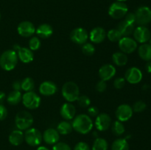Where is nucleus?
Instances as JSON below:
<instances>
[{"instance_id": "obj_1", "label": "nucleus", "mask_w": 151, "mask_h": 150, "mask_svg": "<svg viewBox=\"0 0 151 150\" xmlns=\"http://www.w3.org/2000/svg\"><path fill=\"white\" fill-rule=\"evenodd\" d=\"M72 124L73 129L82 135H86L91 132L94 126L91 118L86 114H80L75 116Z\"/></svg>"}, {"instance_id": "obj_2", "label": "nucleus", "mask_w": 151, "mask_h": 150, "mask_svg": "<svg viewBox=\"0 0 151 150\" xmlns=\"http://www.w3.org/2000/svg\"><path fill=\"white\" fill-rule=\"evenodd\" d=\"M18 60L16 51L13 49L6 50L0 55V66L4 71H10L17 66Z\"/></svg>"}, {"instance_id": "obj_3", "label": "nucleus", "mask_w": 151, "mask_h": 150, "mask_svg": "<svg viewBox=\"0 0 151 150\" xmlns=\"http://www.w3.org/2000/svg\"><path fill=\"white\" fill-rule=\"evenodd\" d=\"M62 96L68 102L77 101L80 96V89L78 85L72 81H69L63 84L61 90Z\"/></svg>"}, {"instance_id": "obj_4", "label": "nucleus", "mask_w": 151, "mask_h": 150, "mask_svg": "<svg viewBox=\"0 0 151 150\" xmlns=\"http://www.w3.org/2000/svg\"><path fill=\"white\" fill-rule=\"evenodd\" d=\"M34 119L32 115L26 110H21L15 117V124L18 129L27 130L32 126Z\"/></svg>"}, {"instance_id": "obj_5", "label": "nucleus", "mask_w": 151, "mask_h": 150, "mask_svg": "<svg viewBox=\"0 0 151 150\" xmlns=\"http://www.w3.org/2000/svg\"><path fill=\"white\" fill-rule=\"evenodd\" d=\"M128 13V7L123 1H115L109 8V15L114 19H122Z\"/></svg>"}, {"instance_id": "obj_6", "label": "nucleus", "mask_w": 151, "mask_h": 150, "mask_svg": "<svg viewBox=\"0 0 151 150\" xmlns=\"http://www.w3.org/2000/svg\"><path fill=\"white\" fill-rule=\"evenodd\" d=\"M22 103L28 110H35L41 104V97L33 91L25 92L22 95Z\"/></svg>"}, {"instance_id": "obj_7", "label": "nucleus", "mask_w": 151, "mask_h": 150, "mask_svg": "<svg viewBox=\"0 0 151 150\" xmlns=\"http://www.w3.org/2000/svg\"><path fill=\"white\" fill-rule=\"evenodd\" d=\"M134 13L136 23L139 26H146L151 22V9L147 6H141Z\"/></svg>"}, {"instance_id": "obj_8", "label": "nucleus", "mask_w": 151, "mask_h": 150, "mask_svg": "<svg viewBox=\"0 0 151 150\" xmlns=\"http://www.w3.org/2000/svg\"><path fill=\"white\" fill-rule=\"evenodd\" d=\"M43 140L42 134L36 128H29L24 133V141L30 146H38Z\"/></svg>"}, {"instance_id": "obj_9", "label": "nucleus", "mask_w": 151, "mask_h": 150, "mask_svg": "<svg viewBox=\"0 0 151 150\" xmlns=\"http://www.w3.org/2000/svg\"><path fill=\"white\" fill-rule=\"evenodd\" d=\"M119 49L125 54H131L138 47L137 42L132 38L130 37H122L118 42Z\"/></svg>"}, {"instance_id": "obj_10", "label": "nucleus", "mask_w": 151, "mask_h": 150, "mask_svg": "<svg viewBox=\"0 0 151 150\" xmlns=\"http://www.w3.org/2000/svg\"><path fill=\"white\" fill-rule=\"evenodd\" d=\"M13 50L16 51L18 58L24 63H29L33 60L34 54L32 50L27 47H22L19 44L13 46Z\"/></svg>"}, {"instance_id": "obj_11", "label": "nucleus", "mask_w": 151, "mask_h": 150, "mask_svg": "<svg viewBox=\"0 0 151 150\" xmlns=\"http://www.w3.org/2000/svg\"><path fill=\"white\" fill-rule=\"evenodd\" d=\"M70 39L78 45H83L88 39V33L84 28L77 27L71 32Z\"/></svg>"}, {"instance_id": "obj_12", "label": "nucleus", "mask_w": 151, "mask_h": 150, "mask_svg": "<svg viewBox=\"0 0 151 150\" xmlns=\"http://www.w3.org/2000/svg\"><path fill=\"white\" fill-rule=\"evenodd\" d=\"M133 35H134V40L137 43H139L142 44L148 42L151 38L150 31L145 26H137V28L134 29Z\"/></svg>"}, {"instance_id": "obj_13", "label": "nucleus", "mask_w": 151, "mask_h": 150, "mask_svg": "<svg viewBox=\"0 0 151 150\" xmlns=\"http://www.w3.org/2000/svg\"><path fill=\"white\" fill-rule=\"evenodd\" d=\"M111 118L107 113H100L96 117L94 125L97 130L104 132L108 130L111 125Z\"/></svg>"}, {"instance_id": "obj_14", "label": "nucleus", "mask_w": 151, "mask_h": 150, "mask_svg": "<svg viewBox=\"0 0 151 150\" xmlns=\"http://www.w3.org/2000/svg\"><path fill=\"white\" fill-rule=\"evenodd\" d=\"M133 113H134V111L131 106L128 104H122L118 106L116 108V117L119 121H127L132 117Z\"/></svg>"}, {"instance_id": "obj_15", "label": "nucleus", "mask_w": 151, "mask_h": 150, "mask_svg": "<svg viewBox=\"0 0 151 150\" xmlns=\"http://www.w3.org/2000/svg\"><path fill=\"white\" fill-rule=\"evenodd\" d=\"M35 26L32 22L29 21H22L17 27V32L19 35L24 38H29L33 35L35 32Z\"/></svg>"}, {"instance_id": "obj_16", "label": "nucleus", "mask_w": 151, "mask_h": 150, "mask_svg": "<svg viewBox=\"0 0 151 150\" xmlns=\"http://www.w3.org/2000/svg\"><path fill=\"white\" fill-rule=\"evenodd\" d=\"M142 73L137 67H131L128 69L125 73V81L131 84H138L142 79Z\"/></svg>"}, {"instance_id": "obj_17", "label": "nucleus", "mask_w": 151, "mask_h": 150, "mask_svg": "<svg viewBox=\"0 0 151 150\" xmlns=\"http://www.w3.org/2000/svg\"><path fill=\"white\" fill-rule=\"evenodd\" d=\"M116 68L111 64H105L99 69V76L103 81H109L116 74Z\"/></svg>"}, {"instance_id": "obj_18", "label": "nucleus", "mask_w": 151, "mask_h": 150, "mask_svg": "<svg viewBox=\"0 0 151 150\" xmlns=\"http://www.w3.org/2000/svg\"><path fill=\"white\" fill-rule=\"evenodd\" d=\"M42 137L46 144L49 145H55L60 139V134L57 129L54 128H49L44 131L42 134Z\"/></svg>"}, {"instance_id": "obj_19", "label": "nucleus", "mask_w": 151, "mask_h": 150, "mask_svg": "<svg viewBox=\"0 0 151 150\" xmlns=\"http://www.w3.org/2000/svg\"><path fill=\"white\" fill-rule=\"evenodd\" d=\"M106 34L107 33L104 28L101 26H97L91 29L90 33L88 34V38L90 41L94 44H100L106 39Z\"/></svg>"}, {"instance_id": "obj_20", "label": "nucleus", "mask_w": 151, "mask_h": 150, "mask_svg": "<svg viewBox=\"0 0 151 150\" xmlns=\"http://www.w3.org/2000/svg\"><path fill=\"white\" fill-rule=\"evenodd\" d=\"M60 114L63 119L66 121H70L75 117L76 108L72 103H64L62 104L61 107H60Z\"/></svg>"}, {"instance_id": "obj_21", "label": "nucleus", "mask_w": 151, "mask_h": 150, "mask_svg": "<svg viewBox=\"0 0 151 150\" xmlns=\"http://www.w3.org/2000/svg\"><path fill=\"white\" fill-rule=\"evenodd\" d=\"M58 91V87L55 82L52 81H44L40 85L39 92L41 95L46 96H50L54 94Z\"/></svg>"}, {"instance_id": "obj_22", "label": "nucleus", "mask_w": 151, "mask_h": 150, "mask_svg": "<svg viewBox=\"0 0 151 150\" xmlns=\"http://www.w3.org/2000/svg\"><path fill=\"white\" fill-rule=\"evenodd\" d=\"M116 29L119 31L122 37H129L132 35L135 29V24L127 21L125 19H122L117 25Z\"/></svg>"}, {"instance_id": "obj_23", "label": "nucleus", "mask_w": 151, "mask_h": 150, "mask_svg": "<svg viewBox=\"0 0 151 150\" xmlns=\"http://www.w3.org/2000/svg\"><path fill=\"white\" fill-rule=\"evenodd\" d=\"M35 32L38 37L46 39L52 36L53 34V28L48 24H42L36 28Z\"/></svg>"}, {"instance_id": "obj_24", "label": "nucleus", "mask_w": 151, "mask_h": 150, "mask_svg": "<svg viewBox=\"0 0 151 150\" xmlns=\"http://www.w3.org/2000/svg\"><path fill=\"white\" fill-rule=\"evenodd\" d=\"M8 140L10 144L17 146L21 145L24 141V134L20 129H16L11 132V133L9 135Z\"/></svg>"}, {"instance_id": "obj_25", "label": "nucleus", "mask_w": 151, "mask_h": 150, "mask_svg": "<svg viewBox=\"0 0 151 150\" xmlns=\"http://www.w3.org/2000/svg\"><path fill=\"white\" fill-rule=\"evenodd\" d=\"M138 54L140 58L145 61L151 60V45L149 44H142L138 48Z\"/></svg>"}, {"instance_id": "obj_26", "label": "nucleus", "mask_w": 151, "mask_h": 150, "mask_svg": "<svg viewBox=\"0 0 151 150\" xmlns=\"http://www.w3.org/2000/svg\"><path fill=\"white\" fill-rule=\"evenodd\" d=\"M112 60L114 63L118 66H124L128 61V56L122 51H116L112 55Z\"/></svg>"}, {"instance_id": "obj_27", "label": "nucleus", "mask_w": 151, "mask_h": 150, "mask_svg": "<svg viewBox=\"0 0 151 150\" xmlns=\"http://www.w3.org/2000/svg\"><path fill=\"white\" fill-rule=\"evenodd\" d=\"M56 129H57L60 135H69L72 132L73 127H72V123H70L69 121L65 120L62 121L58 124Z\"/></svg>"}, {"instance_id": "obj_28", "label": "nucleus", "mask_w": 151, "mask_h": 150, "mask_svg": "<svg viewBox=\"0 0 151 150\" xmlns=\"http://www.w3.org/2000/svg\"><path fill=\"white\" fill-rule=\"evenodd\" d=\"M22 94L21 91H14L9 93L8 96L7 97V101L8 104L11 105H17L18 104L22 101Z\"/></svg>"}, {"instance_id": "obj_29", "label": "nucleus", "mask_w": 151, "mask_h": 150, "mask_svg": "<svg viewBox=\"0 0 151 150\" xmlns=\"http://www.w3.org/2000/svg\"><path fill=\"white\" fill-rule=\"evenodd\" d=\"M111 150H129V144L125 138H118L112 144Z\"/></svg>"}, {"instance_id": "obj_30", "label": "nucleus", "mask_w": 151, "mask_h": 150, "mask_svg": "<svg viewBox=\"0 0 151 150\" xmlns=\"http://www.w3.org/2000/svg\"><path fill=\"white\" fill-rule=\"evenodd\" d=\"M111 126L112 132L116 136H120V135H123L125 131V126L122 124V122L119 121L118 120L115 121L113 123H111Z\"/></svg>"}, {"instance_id": "obj_31", "label": "nucleus", "mask_w": 151, "mask_h": 150, "mask_svg": "<svg viewBox=\"0 0 151 150\" xmlns=\"http://www.w3.org/2000/svg\"><path fill=\"white\" fill-rule=\"evenodd\" d=\"M109 144L107 141L103 138H97L94 140L92 146V150H108Z\"/></svg>"}, {"instance_id": "obj_32", "label": "nucleus", "mask_w": 151, "mask_h": 150, "mask_svg": "<svg viewBox=\"0 0 151 150\" xmlns=\"http://www.w3.org/2000/svg\"><path fill=\"white\" fill-rule=\"evenodd\" d=\"M35 88V82L32 78L26 77L22 81V90L25 92L32 91Z\"/></svg>"}, {"instance_id": "obj_33", "label": "nucleus", "mask_w": 151, "mask_h": 150, "mask_svg": "<svg viewBox=\"0 0 151 150\" xmlns=\"http://www.w3.org/2000/svg\"><path fill=\"white\" fill-rule=\"evenodd\" d=\"M106 36L111 42H119V40L122 38V35L117 29H110L106 34Z\"/></svg>"}, {"instance_id": "obj_34", "label": "nucleus", "mask_w": 151, "mask_h": 150, "mask_svg": "<svg viewBox=\"0 0 151 150\" xmlns=\"http://www.w3.org/2000/svg\"><path fill=\"white\" fill-rule=\"evenodd\" d=\"M29 49L32 51H37L40 49L41 45V42L38 37H32L29 41Z\"/></svg>"}, {"instance_id": "obj_35", "label": "nucleus", "mask_w": 151, "mask_h": 150, "mask_svg": "<svg viewBox=\"0 0 151 150\" xmlns=\"http://www.w3.org/2000/svg\"><path fill=\"white\" fill-rule=\"evenodd\" d=\"M81 49H82L83 53L86 56H91L95 52V47L91 43L86 42V44H84L83 45H82Z\"/></svg>"}, {"instance_id": "obj_36", "label": "nucleus", "mask_w": 151, "mask_h": 150, "mask_svg": "<svg viewBox=\"0 0 151 150\" xmlns=\"http://www.w3.org/2000/svg\"><path fill=\"white\" fill-rule=\"evenodd\" d=\"M77 101H78V104L82 107H88L91 104V100H90L89 97L86 95L79 96Z\"/></svg>"}, {"instance_id": "obj_37", "label": "nucleus", "mask_w": 151, "mask_h": 150, "mask_svg": "<svg viewBox=\"0 0 151 150\" xmlns=\"http://www.w3.org/2000/svg\"><path fill=\"white\" fill-rule=\"evenodd\" d=\"M146 107H147V105L145 102L143 101H137L134 104L132 109L133 111L136 113H142L145 110Z\"/></svg>"}, {"instance_id": "obj_38", "label": "nucleus", "mask_w": 151, "mask_h": 150, "mask_svg": "<svg viewBox=\"0 0 151 150\" xmlns=\"http://www.w3.org/2000/svg\"><path fill=\"white\" fill-rule=\"evenodd\" d=\"M52 150H72V149L66 143L58 142L53 146Z\"/></svg>"}, {"instance_id": "obj_39", "label": "nucleus", "mask_w": 151, "mask_h": 150, "mask_svg": "<svg viewBox=\"0 0 151 150\" xmlns=\"http://www.w3.org/2000/svg\"><path fill=\"white\" fill-rule=\"evenodd\" d=\"M125 79L124 77H117L114 81V86L116 89H122L125 85Z\"/></svg>"}, {"instance_id": "obj_40", "label": "nucleus", "mask_w": 151, "mask_h": 150, "mask_svg": "<svg viewBox=\"0 0 151 150\" xmlns=\"http://www.w3.org/2000/svg\"><path fill=\"white\" fill-rule=\"evenodd\" d=\"M106 88H107V84H106V81L100 79L96 85V90L99 93H103L104 91H106Z\"/></svg>"}, {"instance_id": "obj_41", "label": "nucleus", "mask_w": 151, "mask_h": 150, "mask_svg": "<svg viewBox=\"0 0 151 150\" xmlns=\"http://www.w3.org/2000/svg\"><path fill=\"white\" fill-rule=\"evenodd\" d=\"M74 150H91V149L86 142H79L75 145Z\"/></svg>"}, {"instance_id": "obj_42", "label": "nucleus", "mask_w": 151, "mask_h": 150, "mask_svg": "<svg viewBox=\"0 0 151 150\" xmlns=\"http://www.w3.org/2000/svg\"><path fill=\"white\" fill-rule=\"evenodd\" d=\"M88 113L90 117H97L99 113V109L96 106H91L88 109Z\"/></svg>"}, {"instance_id": "obj_43", "label": "nucleus", "mask_w": 151, "mask_h": 150, "mask_svg": "<svg viewBox=\"0 0 151 150\" xmlns=\"http://www.w3.org/2000/svg\"><path fill=\"white\" fill-rule=\"evenodd\" d=\"M124 19L127 21L130 22V23H132L135 24H136V16L135 13H128L124 17Z\"/></svg>"}, {"instance_id": "obj_44", "label": "nucleus", "mask_w": 151, "mask_h": 150, "mask_svg": "<svg viewBox=\"0 0 151 150\" xmlns=\"http://www.w3.org/2000/svg\"><path fill=\"white\" fill-rule=\"evenodd\" d=\"M7 110L3 104H0V121H3L7 118Z\"/></svg>"}, {"instance_id": "obj_45", "label": "nucleus", "mask_w": 151, "mask_h": 150, "mask_svg": "<svg viewBox=\"0 0 151 150\" xmlns=\"http://www.w3.org/2000/svg\"><path fill=\"white\" fill-rule=\"evenodd\" d=\"M13 88L14 91H19L22 90V81L16 80L13 83Z\"/></svg>"}, {"instance_id": "obj_46", "label": "nucleus", "mask_w": 151, "mask_h": 150, "mask_svg": "<svg viewBox=\"0 0 151 150\" xmlns=\"http://www.w3.org/2000/svg\"><path fill=\"white\" fill-rule=\"evenodd\" d=\"M5 97H6L5 94H4L3 91H0V104H1V103L3 102V101L4 100Z\"/></svg>"}, {"instance_id": "obj_47", "label": "nucleus", "mask_w": 151, "mask_h": 150, "mask_svg": "<svg viewBox=\"0 0 151 150\" xmlns=\"http://www.w3.org/2000/svg\"><path fill=\"white\" fill-rule=\"evenodd\" d=\"M146 70H147V71L148 72V73H151V61H148L147 62V63L146 64Z\"/></svg>"}, {"instance_id": "obj_48", "label": "nucleus", "mask_w": 151, "mask_h": 150, "mask_svg": "<svg viewBox=\"0 0 151 150\" xmlns=\"http://www.w3.org/2000/svg\"><path fill=\"white\" fill-rule=\"evenodd\" d=\"M36 150H50V149H49L47 147L43 146H38V148H37Z\"/></svg>"}, {"instance_id": "obj_49", "label": "nucleus", "mask_w": 151, "mask_h": 150, "mask_svg": "<svg viewBox=\"0 0 151 150\" xmlns=\"http://www.w3.org/2000/svg\"><path fill=\"white\" fill-rule=\"evenodd\" d=\"M116 1H127V0H116Z\"/></svg>"}, {"instance_id": "obj_50", "label": "nucleus", "mask_w": 151, "mask_h": 150, "mask_svg": "<svg viewBox=\"0 0 151 150\" xmlns=\"http://www.w3.org/2000/svg\"><path fill=\"white\" fill-rule=\"evenodd\" d=\"M149 44H150V45H151V38H150V39L149 40Z\"/></svg>"}, {"instance_id": "obj_51", "label": "nucleus", "mask_w": 151, "mask_h": 150, "mask_svg": "<svg viewBox=\"0 0 151 150\" xmlns=\"http://www.w3.org/2000/svg\"><path fill=\"white\" fill-rule=\"evenodd\" d=\"M0 19H1V13H0Z\"/></svg>"}]
</instances>
